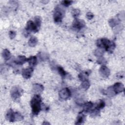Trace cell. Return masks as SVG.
<instances>
[{
  "label": "cell",
  "instance_id": "obj_1",
  "mask_svg": "<svg viewBox=\"0 0 125 125\" xmlns=\"http://www.w3.org/2000/svg\"><path fill=\"white\" fill-rule=\"evenodd\" d=\"M97 46L100 48L104 47L105 50L108 52H112L115 47L114 42L110 41L106 38L99 39L96 42Z\"/></svg>",
  "mask_w": 125,
  "mask_h": 125
},
{
  "label": "cell",
  "instance_id": "obj_2",
  "mask_svg": "<svg viewBox=\"0 0 125 125\" xmlns=\"http://www.w3.org/2000/svg\"><path fill=\"white\" fill-rule=\"evenodd\" d=\"M41 98L40 96L36 94L32 99L31 101V106L32 112L34 115H38L41 110Z\"/></svg>",
  "mask_w": 125,
  "mask_h": 125
},
{
  "label": "cell",
  "instance_id": "obj_3",
  "mask_svg": "<svg viewBox=\"0 0 125 125\" xmlns=\"http://www.w3.org/2000/svg\"><path fill=\"white\" fill-rule=\"evenodd\" d=\"M64 13V11L61 8V7L59 6L56 7L53 15L54 21L56 23L61 22L63 17Z\"/></svg>",
  "mask_w": 125,
  "mask_h": 125
},
{
  "label": "cell",
  "instance_id": "obj_4",
  "mask_svg": "<svg viewBox=\"0 0 125 125\" xmlns=\"http://www.w3.org/2000/svg\"><path fill=\"white\" fill-rule=\"evenodd\" d=\"M40 28H39L35 22L32 21H29L26 24L25 30L29 33L30 31H34V32H36L38 31Z\"/></svg>",
  "mask_w": 125,
  "mask_h": 125
},
{
  "label": "cell",
  "instance_id": "obj_5",
  "mask_svg": "<svg viewBox=\"0 0 125 125\" xmlns=\"http://www.w3.org/2000/svg\"><path fill=\"white\" fill-rule=\"evenodd\" d=\"M59 95L62 99L66 100L71 96V92L68 88H64L60 90Z\"/></svg>",
  "mask_w": 125,
  "mask_h": 125
},
{
  "label": "cell",
  "instance_id": "obj_6",
  "mask_svg": "<svg viewBox=\"0 0 125 125\" xmlns=\"http://www.w3.org/2000/svg\"><path fill=\"white\" fill-rule=\"evenodd\" d=\"M85 25V23L84 21L83 20L75 19L73 22L72 26L74 28H76L78 30H80L82 28H83Z\"/></svg>",
  "mask_w": 125,
  "mask_h": 125
},
{
  "label": "cell",
  "instance_id": "obj_7",
  "mask_svg": "<svg viewBox=\"0 0 125 125\" xmlns=\"http://www.w3.org/2000/svg\"><path fill=\"white\" fill-rule=\"evenodd\" d=\"M112 87L115 94L120 93L124 90V85L121 83H116Z\"/></svg>",
  "mask_w": 125,
  "mask_h": 125
},
{
  "label": "cell",
  "instance_id": "obj_8",
  "mask_svg": "<svg viewBox=\"0 0 125 125\" xmlns=\"http://www.w3.org/2000/svg\"><path fill=\"white\" fill-rule=\"evenodd\" d=\"M11 94L12 98L16 100L19 98L21 96V90H20V89L17 87H13L11 89Z\"/></svg>",
  "mask_w": 125,
  "mask_h": 125
},
{
  "label": "cell",
  "instance_id": "obj_9",
  "mask_svg": "<svg viewBox=\"0 0 125 125\" xmlns=\"http://www.w3.org/2000/svg\"><path fill=\"white\" fill-rule=\"evenodd\" d=\"M5 117L6 120L9 122H15L16 121V113L14 112L13 111L10 109L7 111Z\"/></svg>",
  "mask_w": 125,
  "mask_h": 125
},
{
  "label": "cell",
  "instance_id": "obj_10",
  "mask_svg": "<svg viewBox=\"0 0 125 125\" xmlns=\"http://www.w3.org/2000/svg\"><path fill=\"white\" fill-rule=\"evenodd\" d=\"M99 70L100 75L104 78L108 77L110 75V70L106 66H102Z\"/></svg>",
  "mask_w": 125,
  "mask_h": 125
},
{
  "label": "cell",
  "instance_id": "obj_11",
  "mask_svg": "<svg viewBox=\"0 0 125 125\" xmlns=\"http://www.w3.org/2000/svg\"><path fill=\"white\" fill-rule=\"evenodd\" d=\"M33 71V69L31 67L24 69L22 71V75L25 79H29L32 76Z\"/></svg>",
  "mask_w": 125,
  "mask_h": 125
},
{
  "label": "cell",
  "instance_id": "obj_12",
  "mask_svg": "<svg viewBox=\"0 0 125 125\" xmlns=\"http://www.w3.org/2000/svg\"><path fill=\"white\" fill-rule=\"evenodd\" d=\"M27 62V58L23 56H19L15 60L14 62L18 65H22Z\"/></svg>",
  "mask_w": 125,
  "mask_h": 125
},
{
  "label": "cell",
  "instance_id": "obj_13",
  "mask_svg": "<svg viewBox=\"0 0 125 125\" xmlns=\"http://www.w3.org/2000/svg\"><path fill=\"white\" fill-rule=\"evenodd\" d=\"M85 113L83 111L80 112L78 114V116L77 117V119L76 120V122L75 123L76 125H79V124H82L84 118L85 117Z\"/></svg>",
  "mask_w": 125,
  "mask_h": 125
},
{
  "label": "cell",
  "instance_id": "obj_14",
  "mask_svg": "<svg viewBox=\"0 0 125 125\" xmlns=\"http://www.w3.org/2000/svg\"><path fill=\"white\" fill-rule=\"evenodd\" d=\"M33 91L35 93L39 94L42 92L43 90V86L40 84L36 83L33 85Z\"/></svg>",
  "mask_w": 125,
  "mask_h": 125
},
{
  "label": "cell",
  "instance_id": "obj_15",
  "mask_svg": "<svg viewBox=\"0 0 125 125\" xmlns=\"http://www.w3.org/2000/svg\"><path fill=\"white\" fill-rule=\"evenodd\" d=\"M37 61L36 56H31L27 59V62L30 66H34L37 63Z\"/></svg>",
  "mask_w": 125,
  "mask_h": 125
},
{
  "label": "cell",
  "instance_id": "obj_16",
  "mask_svg": "<svg viewBox=\"0 0 125 125\" xmlns=\"http://www.w3.org/2000/svg\"><path fill=\"white\" fill-rule=\"evenodd\" d=\"M93 106V104L91 102H89L86 103H85L84 104L83 106V111L84 112H89L92 108Z\"/></svg>",
  "mask_w": 125,
  "mask_h": 125
},
{
  "label": "cell",
  "instance_id": "obj_17",
  "mask_svg": "<svg viewBox=\"0 0 125 125\" xmlns=\"http://www.w3.org/2000/svg\"><path fill=\"white\" fill-rule=\"evenodd\" d=\"M38 42V39L35 37H31L29 41H28V44L29 46L31 47H34L36 45Z\"/></svg>",
  "mask_w": 125,
  "mask_h": 125
},
{
  "label": "cell",
  "instance_id": "obj_18",
  "mask_svg": "<svg viewBox=\"0 0 125 125\" xmlns=\"http://www.w3.org/2000/svg\"><path fill=\"white\" fill-rule=\"evenodd\" d=\"M2 55L3 58L5 60H8L11 58V53L10 51L7 49H4L2 52Z\"/></svg>",
  "mask_w": 125,
  "mask_h": 125
},
{
  "label": "cell",
  "instance_id": "obj_19",
  "mask_svg": "<svg viewBox=\"0 0 125 125\" xmlns=\"http://www.w3.org/2000/svg\"><path fill=\"white\" fill-rule=\"evenodd\" d=\"M90 71L89 70L85 71L84 73H80L79 75V78L80 79V80H81L82 81H83L85 80H87L86 78L90 74Z\"/></svg>",
  "mask_w": 125,
  "mask_h": 125
},
{
  "label": "cell",
  "instance_id": "obj_20",
  "mask_svg": "<svg viewBox=\"0 0 125 125\" xmlns=\"http://www.w3.org/2000/svg\"><path fill=\"white\" fill-rule=\"evenodd\" d=\"M119 23V20L116 19H111L109 21V24L110 26L112 27H114L117 25Z\"/></svg>",
  "mask_w": 125,
  "mask_h": 125
},
{
  "label": "cell",
  "instance_id": "obj_21",
  "mask_svg": "<svg viewBox=\"0 0 125 125\" xmlns=\"http://www.w3.org/2000/svg\"><path fill=\"white\" fill-rule=\"evenodd\" d=\"M105 106V102L103 100H101L99 104L95 107V109L98 110H100L101 109L103 108Z\"/></svg>",
  "mask_w": 125,
  "mask_h": 125
},
{
  "label": "cell",
  "instance_id": "obj_22",
  "mask_svg": "<svg viewBox=\"0 0 125 125\" xmlns=\"http://www.w3.org/2000/svg\"><path fill=\"white\" fill-rule=\"evenodd\" d=\"M57 70H58V73L60 74V75L62 77H64L66 75V72L65 71V70L63 69V68L62 67H61L60 66H58Z\"/></svg>",
  "mask_w": 125,
  "mask_h": 125
},
{
  "label": "cell",
  "instance_id": "obj_23",
  "mask_svg": "<svg viewBox=\"0 0 125 125\" xmlns=\"http://www.w3.org/2000/svg\"><path fill=\"white\" fill-rule=\"evenodd\" d=\"M81 85H82V87L83 89L86 90L90 86V83H89V81L87 80H85L83 81Z\"/></svg>",
  "mask_w": 125,
  "mask_h": 125
},
{
  "label": "cell",
  "instance_id": "obj_24",
  "mask_svg": "<svg viewBox=\"0 0 125 125\" xmlns=\"http://www.w3.org/2000/svg\"><path fill=\"white\" fill-rule=\"evenodd\" d=\"M72 15H73V17H74L75 19H76L77 17L78 16H79V15H80V11L78 9H73L72 11Z\"/></svg>",
  "mask_w": 125,
  "mask_h": 125
},
{
  "label": "cell",
  "instance_id": "obj_25",
  "mask_svg": "<svg viewBox=\"0 0 125 125\" xmlns=\"http://www.w3.org/2000/svg\"><path fill=\"white\" fill-rule=\"evenodd\" d=\"M35 24H36V25L37 26V27L40 28V26H41V20L40 17L39 16H36L35 18Z\"/></svg>",
  "mask_w": 125,
  "mask_h": 125
},
{
  "label": "cell",
  "instance_id": "obj_26",
  "mask_svg": "<svg viewBox=\"0 0 125 125\" xmlns=\"http://www.w3.org/2000/svg\"><path fill=\"white\" fill-rule=\"evenodd\" d=\"M104 53V51L101 49H98L95 52V54L96 56L98 57L102 56V55Z\"/></svg>",
  "mask_w": 125,
  "mask_h": 125
},
{
  "label": "cell",
  "instance_id": "obj_27",
  "mask_svg": "<svg viewBox=\"0 0 125 125\" xmlns=\"http://www.w3.org/2000/svg\"><path fill=\"white\" fill-rule=\"evenodd\" d=\"M72 2H73V1L70 0H63L62 2V4L66 7L69 6L72 3Z\"/></svg>",
  "mask_w": 125,
  "mask_h": 125
},
{
  "label": "cell",
  "instance_id": "obj_28",
  "mask_svg": "<svg viewBox=\"0 0 125 125\" xmlns=\"http://www.w3.org/2000/svg\"><path fill=\"white\" fill-rule=\"evenodd\" d=\"M9 35L10 38L11 39H13L15 37V36L16 35V32L15 31L11 30V31H10V32L9 33Z\"/></svg>",
  "mask_w": 125,
  "mask_h": 125
},
{
  "label": "cell",
  "instance_id": "obj_29",
  "mask_svg": "<svg viewBox=\"0 0 125 125\" xmlns=\"http://www.w3.org/2000/svg\"><path fill=\"white\" fill-rule=\"evenodd\" d=\"M86 18L88 19V20H91L92 19H93V18L94 17V15L90 12H87L86 13Z\"/></svg>",
  "mask_w": 125,
  "mask_h": 125
},
{
  "label": "cell",
  "instance_id": "obj_30",
  "mask_svg": "<svg viewBox=\"0 0 125 125\" xmlns=\"http://www.w3.org/2000/svg\"><path fill=\"white\" fill-rule=\"evenodd\" d=\"M98 63L101 62V63H105V61L104 59V58H100V59H99V60L98 61Z\"/></svg>",
  "mask_w": 125,
  "mask_h": 125
}]
</instances>
